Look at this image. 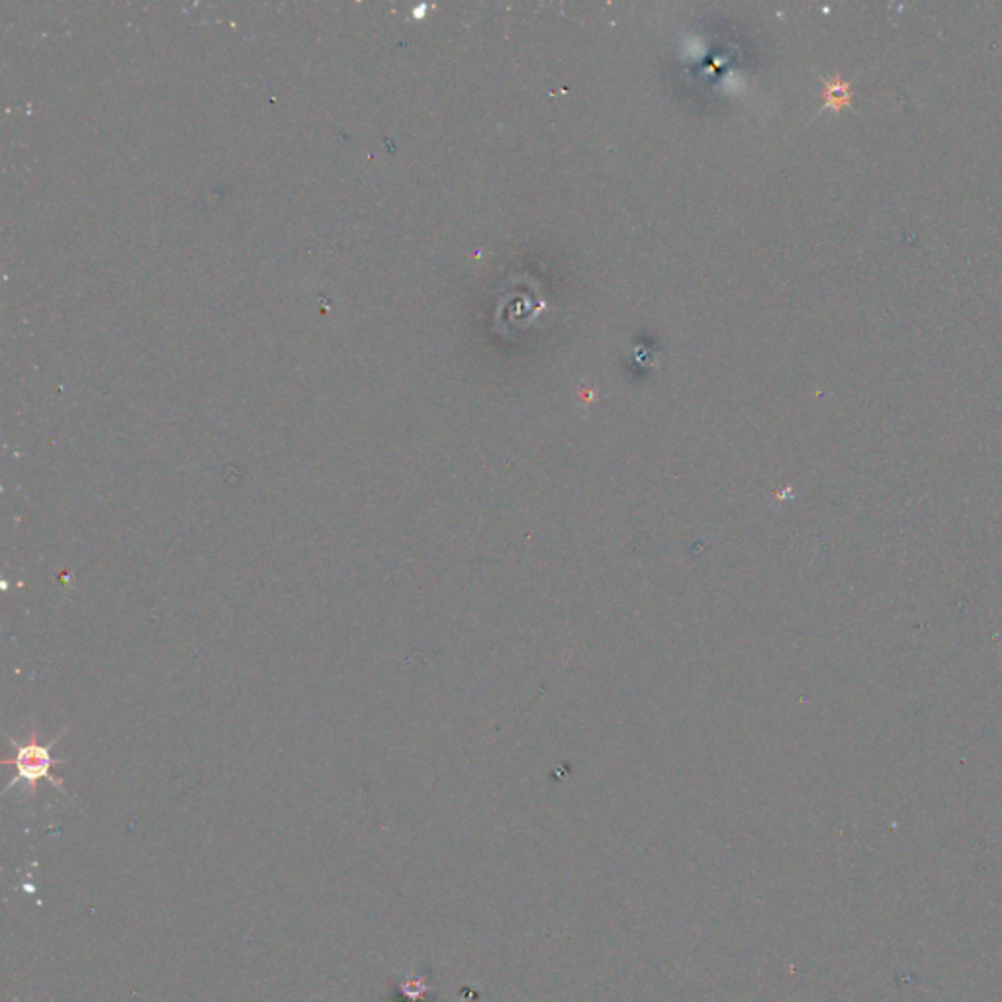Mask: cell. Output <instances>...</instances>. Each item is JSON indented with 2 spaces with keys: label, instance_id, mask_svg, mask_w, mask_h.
Listing matches in <instances>:
<instances>
[{
  "label": "cell",
  "instance_id": "6da1fadb",
  "mask_svg": "<svg viewBox=\"0 0 1002 1002\" xmlns=\"http://www.w3.org/2000/svg\"><path fill=\"white\" fill-rule=\"evenodd\" d=\"M63 733H65V730H63ZM63 733L55 736L50 742V745H41V742L38 740V733L33 730V727L30 730L28 740L22 742V745H20V742H16L14 738L8 736L10 745H13V756H8L6 760H3V763L13 765V768L16 770V775L13 778V781L6 785V791L13 790L16 783L24 781V783H28L32 793L36 795L38 783L41 780H48L51 785L63 790V781L55 778V775L51 773L55 765L63 763V762L55 760L51 756V750L55 748V745H58V740L63 736Z\"/></svg>",
  "mask_w": 1002,
  "mask_h": 1002
}]
</instances>
